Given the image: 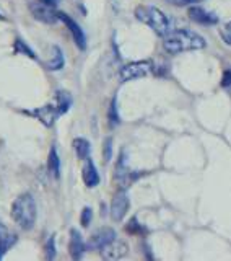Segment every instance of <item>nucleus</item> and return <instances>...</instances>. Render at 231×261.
Instances as JSON below:
<instances>
[{"mask_svg": "<svg viewBox=\"0 0 231 261\" xmlns=\"http://www.w3.org/2000/svg\"><path fill=\"white\" fill-rule=\"evenodd\" d=\"M164 49L169 54H179L186 51H197V49H204L207 46L205 39L192 30H178L171 31L164 36L163 41Z\"/></svg>", "mask_w": 231, "mask_h": 261, "instance_id": "f257e3e1", "label": "nucleus"}, {"mask_svg": "<svg viewBox=\"0 0 231 261\" xmlns=\"http://www.w3.org/2000/svg\"><path fill=\"white\" fill-rule=\"evenodd\" d=\"M36 217H38V207L35 198L28 193L18 196L12 206V219L23 230H30V228L35 227Z\"/></svg>", "mask_w": 231, "mask_h": 261, "instance_id": "f03ea898", "label": "nucleus"}, {"mask_svg": "<svg viewBox=\"0 0 231 261\" xmlns=\"http://www.w3.org/2000/svg\"><path fill=\"white\" fill-rule=\"evenodd\" d=\"M135 16L140 21L148 24L158 36H166L168 33H171V21L160 8L140 5L135 10Z\"/></svg>", "mask_w": 231, "mask_h": 261, "instance_id": "7ed1b4c3", "label": "nucleus"}, {"mask_svg": "<svg viewBox=\"0 0 231 261\" xmlns=\"http://www.w3.org/2000/svg\"><path fill=\"white\" fill-rule=\"evenodd\" d=\"M152 70V62L148 61H137V62H130L126 64L119 72V77L122 82H129V80H137L148 75Z\"/></svg>", "mask_w": 231, "mask_h": 261, "instance_id": "20e7f679", "label": "nucleus"}, {"mask_svg": "<svg viewBox=\"0 0 231 261\" xmlns=\"http://www.w3.org/2000/svg\"><path fill=\"white\" fill-rule=\"evenodd\" d=\"M30 12L35 18L41 23L46 24H54L59 21V13L54 10V7H49L43 2H31L30 4Z\"/></svg>", "mask_w": 231, "mask_h": 261, "instance_id": "39448f33", "label": "nucleus"}, {"mask_svg": "<svg viewBox=\"0 0 231 261\" xmlns=\"http://www.w3.org/2000/svg\"><path fill=\"white\" fill-rule=\"evenodd\" d=\"M127 253H129L127 242L118 240V239H114L112 242H109L108 245H104V247L101 248V256L104 259H109V261L121 259V258L126 256Z\"/></svg>", "mask_w": 231, "mask_h": 261, "instance_id": "423d86ee", "label": "nucleus"}, {"mask_svg": "<svg viewBox=\"0 0 231 261\" xmlns=\"http://www.w3.org/2000/svg\"><path fill=\"white\" fill-rule=\"evenodd\" d=\"M114 239H115V232L111 227H101V228H98L92 237H90L86 247L95 248V250H101L104 245H108Z\"/></svg>", "mask_w": 231, "mask_h": 261, "instance_id": "0eeeda50", "label": "nucleus"}, {"mask_svg": "<svg viewBox=\"0 0 231 261\" xmlns=\"http://www.w3.org/2000/svg\"><path fill=\"white\" fill-rule=\"evenodd\" d=\"M130 207V201L127 198L126 193H118L112 198V202H111V217L115 222H121V220L126 217L127 211Z\"/></svg>", "mask_w": 231, "mask_h": 261, "instance_id": "6e6552de", "label": "nucleus"}, {"mask_svg": "<svg viewBox=\"0 0 231 261\" xmlns=\"http://www.w3.org/2000/svg\"><path fill=\"white\" fill-rule=\"evenodd\" d=\"M59 20H62L65 23V27L69 28V31L72 33V38L73 41H75V44L80 47V49H85L86 47V38H85V33L83 30L80 28V24L75 21V20H72L69 15H65V13H59Z\"/></svg>", "mask_w": 231, "mask_h": 261, "instance_id": "1a4fd4ad", "label": "nucleus"}, {"mask_svg": "<svg viewBox=\"0 0 231 261\" xmlns=\"http://www.w3.org/2000/svg\"><path fill=\"white\" fill-rule=\"evenodd\" d=\"M30 114L31 116H35L39 122H43L46 127H51L55 122L57 116H59V111H57L55 106L46 105V106H41V108H38V110L30 111Z\"/></svg>", "mask_w": 231, "mask_h": 261, "instance_id": "9d476101", "label": "nucleus"}, {"mask_svg": "<svg viewBox=\"0 0 231 261\" xmlns=\"http://www.w3.org/2000/svg\"><path fill=\"white\" fill-rule=\"evenodd\" d=\"M189 16H191V20L200 23V24H215V23H218V16L207 12V10H204L202 7H191V8H189Z\"/></svg>", "mask_w": 231, "mask_h": 261, "instance_id": "9b49d317", "label": "nucleus"}, {"mask_svg": "<svg viewBox=\"0 0 231 261\" xmlns=\"http://www.w3.org/2000/svg\"><path fill=\"white\" fill-rule=\"evenodd\" d=\"M85 248H86V245H85L83 239H81V235L78 233V230L72 228V230H70V245H69L72 258L73 259H80L81 255L85 253Z\"/></svg>", "mask_w": 231, "mask_h": 261, "instance_id": "f8f14e48", "label": "nucleus"}, {"mask_svg": "<svg viewBox=\"0 0 231 261\" xmlns=\"http://www.w3.org/2000/svg\"><path fill=\"white\" fill-rule=\"evenodd\" d=\"M81 176H83V181L88 188H95L100 185V173H98L95 163L90 159H86L83 171H81Z\"/></svg>", "mask_w": 231, "mask_h": 261, "instance_id": "ddd939ff", "label": "nucleus"}, {"mask_svg": "<svg viewBox=\"0 0 231 261\" xmlns=\"http://www.w3.org/2000/svg\"><path fill=\"white\" fill-rule=\"evenodd\" d=\"M15 243H16V235L8 230L4 224H0V258H2Z\"/></svg>", "mask_w": 231, "mask_h": 261, "instance_id": "4468645a", "label": "nucleus"}, {"mask_svg": "<svg viewBox=\"0 0 231 261\" xmlns=\"http://www.w3.org/2000/svg\"><path fill=\"white\" fill-rule=\"evenodd\" d=\"M137 173H134V171H130L127 168L122 167V163L119 162V167H118V171H115V181L119 183V186L122 188H129L132 183L137 179Z\"/></svg>", "mask_w": 231, "mask_h": 261, "instance_id": "2eb2a0df", "label": "nucleus"}, {"mask_svg": "<svg viewBox=\"0 0 231 261\" xmlns=\"http://www.w3.org/2000/svg\"><path fill=\"white\" fill-rule=\"evenodd\" d=\"M64 53H62V49L59 46H52V56H51V59H49V62L46 64V67L49 70H61L64 67Z\"/></svg>", "mask_w": 231, "mask_h": 261, "instance_id": "dca6fc26", "label": "nucleus"}, {"mask_svg": "<svg viewBox=\"0 0 231 261\" xmlns=\"http://www.w3.org/2000/svg\"><path fill=\"white\" fill-rule=\"evenodd\" d=\"M73 149H75V153L80 160H86L90 159V152H92V147H90V142L83 137H77L73 141Z\"/></svg>", "mask_w": 231, "mask_h": 261, "instance_id": "f3484780", "label": "nucleus"}, {"mask_svg": "<svg viewBox=\"0 0 231 261\" xmlns=\"http://www.w3.org/2000/svg\"><path fill=\"white\" fill-rule=\"evenodd\" d=\"M47 170L54 178H59L61 176V160H59V155H57L55 147H52L51 152H49V157H47Z\"/></svg>", "mask_w": 231, "mask_h": 261, "instance_id": "a211bd4d", "label": "nucleus"}, {"mask_svg": "<svg viewBox=\"0 0 231 261\" xmlns=\"http://www.w3.org/2000/svg\"><path fill=\"white\" fill-rule=\"evenodd\" d=\"M72 105V96L67 92H57L55 93V108L59 114L67 113Z\"/></svg>", "mask_w": 231, "mask_h": 261, "instance_id": "6ab92c4d", "label": "nucleus"}, {"mask_svg": "<svg viewBox=\"0 0 231 261\" xmlns=\"http://www.w3.org/2000/svg\"><path fill=\"white\" fill-rule=\"evenodd\" d=\"M15 53L16 54H23V56H28V57H31V59H36V54H35V51L24 43L23 39H15Z\"/></svg>", "mask_w": 231, "mask_h": 261, "instance_id": "aec40b11", "label": "nucleus"}, {"mask_svg": "<svg viewBox=\"0 0 231 261\" xmlns=\"http://www.w3.org/2000/svg\"><path fill=\"white\" fill-rule=\"evenodd\" d=\"M108 118H109V124L111 126H118L119 124V114H118V106H115V100H112V103L109 106Z\"/></svg>", "mask_w": 231, "mask_h": 261, "instance_id": "412c9836", "label": "nucleus"}, {"mask_svg": "<svg viewBox=\"0 0 231 261\" xmlns=\"http://www.w3.org/2000/svg\"><path fill=\"white\" fill-rule=\"evenodd\" d=\"M46 258L47 259H54L55 258V242H54V235L49 237V240L46 243Z\"/></svg>", "mask_w": 231, "mask_h": 261, "instance_id": "4be33fe9", "label": "nucleus"}, {"mask_svg": "<svg viewBox=\"0 0 231 261\" xmlns=\"http://www.w3.org/2000/svg\"><path fill=\"white\" fill-rule=\"evenodd\" d=\"M103 157H104V162L108 163L111 159H112V139L108 137L104 141V150H103Z\"/></svg>", "mask_w": 231, "mask_h": 261, "instance_id": "5701e85b", "label": "nucleus"}, {"mask_svg": "<svg viewBox=\"0 0 231 261\" xmlns=\"http://www.w3.org/2000/svg\"><path fill=\"white\" fill-rule=\"evenodd\" d=\"M92 217H93V211L92 207H85L83 211H81V216H80V222L83 227H88L90 222H92Z\"/></svg>", "mask_w": 231, "mask_h": 261, "instance_id": "b1692460", "label": "nucleus"}, {"mask_svg": "<svg viewBox=\"0 0 231 261\" xmlns=\"http://www.w3.org/2000/svg\"><path fill=\"white\" fill-rule=\"evenodd\" d=\"M220 35H221V39H223L226 44H231V21L226 23L225 27L221 28Z\"/></svg>", "mask_w": 231, "mask_h": 261, "instance_id": "393cba45", "label": "nucleus"}, {"mask_svg": "<svg viewBox=\"0 0 231 261\" xmlns=\"http://www.w3.org/2000/svg\"><path fill=\"white\" fill-rule=\"evenodd\" d=\"M175 5H179V7H184V5H189V4H197L199 0H171Z\"/></svg>", "mask_w": 231, "mask_h": 261, "instance_id": "a878e982", "label": "nucleus"}, {"mask_svg": "<svg viewBox=\"0 0 231 261\" xmlns=\"http://www.w3.org/2000/svg\"><path fill=\"white\" fill-rule=\"evenodd\" d=\"M223 85H225V87L231 85V70H228V72L225 73V77H223Z\"/></svg>", "mask_w": 231, "mask_h": 261, "instance_id": "bb28decb", "label": "nucleus"}, {"mask_svg": "<svg viewBox=\"0 0 231 261\" xmlns=\"http://www.w3.org/2000/svg\"><path fill=\"white\" fill-rule=\"evenodd\" d=\"M39 2H43V4H46L49 7H57V5H59V0H39Z\"/></svg>", "mask_w": 231, "mask_h": 261, "instance_id": "cd10ccee", "label": "nucleus"}]
</instances>
